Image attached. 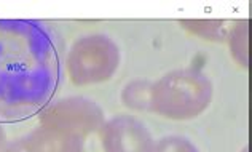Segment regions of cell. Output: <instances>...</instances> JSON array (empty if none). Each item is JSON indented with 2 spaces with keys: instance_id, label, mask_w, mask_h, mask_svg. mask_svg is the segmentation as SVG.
Instances as JSON below:
<instances>
[{
  "instance_id": "cell-1",
  "label": "cell",
  "mask_w": 252,
  "mask_h": 152,
  "mask_svg": "<svg viewBox=\"0 0 252 152\" xmlns=\"http://www.w3.org/2000/svg\"><path fill=\"white\" fill-rule=\"evenodd\" d=\"M63 76V40L37 19H0V123L37 115Z\"/></svg>"
},
{
  "instance_id": "cell-2",
  "label": "cell",
  "mask_w": 252,
  "mask_h": 152,
  "mask_svg": "<svg viewBox=\"0 0 252 152\" xmlns=\"http://www.w3.org/2000/svg\"><path fill=\"white\" fill-rule=\"evenodd\" d=\"M214 87L198 69H177L154 82L150 112L171 118L190 120L209 108Z\"/></svg>"
},
{
  "instance_id": "cell-3",
  "label": "cell",
  "mask_w": 252,
  "mask_h": 152,
  "mask_svg": "<svg viewBox=\"0 0 252 152\" xmlns=\"http://www.w3.org/2000/svg\"><path fill=\"white\" fill-rule=\"evenodd\" d=\"M120 66V50L110 37L91 34L77 38L65 58L70 82L77 87L101 83L112 78Z\"/></svg>"
},
{
  "instance_id": "cell-4",
  "label": "cell",
  "mask_w": 252,
  "mask_h": 152,
  "mask_svg": "<svg viewBox=\"0 0 252 152\" xmlns=\"http://www.w3.org/2000/svg\"><path fill=\"white\" fill-rule=\"evenodd\" d=\"M154 136L139 118L118 115L86 136L82 152H154Z\"/></svg>"
},
{
  "instance_id": "cell-5",
  "label": "cell",
  "mask_w": 252,
  "mask_h": 152,
  "mask_svg": "<svg viewBox=\"0 0 252 152\" xmlns=\"http://www.w3.org/2000/svg\"><path fill=\"white\" fill-rule=\"evenodd\" d=\"M42 127L55 128L85 140L105 122L104 111L97 103L83 96H69L51 101L38 114Z\"/></svg>"
},
{
  "instance_id": "cell-6",
  "label": "cell",
  "mask_w": 252,
  "mask_h": 152,
  "mask_svg": "<svg viewBox=\"0 0 252 152\" xmlns=\"http://www.w3.org/2000/svg\"><path fill=\"white\" fill-rule=\"evenodd\" d=\"M82 144L80 138L40 125L8 141L3 152H82Z\"/></svg>"
},
{
  "instance_id": "cell-7",
  "label": "cell",
  "mask_w": 252,
  "mask_h": 152,
  "mask_svg": "<svg viewBox=\"0 0 252 152\" xmlns=\"http://www.w3.org/2000/svg\"><path fill=\"white\" fill-rule=\"evenodd\" d=\"M236 21L230 19H182L181 26L191 34L212 42H225Z\"/></svg>"
},
{
  "instance_id": "cell-8",
  "label": "cell",
  "mask_w": 252,
  "mask_h": 152,
  "mask_svg": "<svg viewBox=\"0 0 252 152\" xmlns=\"http://www.w3.org/2000/svg\"><path fill=\"white\" fill-rule=\"evenodd\" d=\"M152 88L154 82L149 80H132L122 91V101L126 108L132 111H147L152 109Z\"/></svg>"
},
{
  "instance_id": "cell-9",
  "label": "cell",
  "mask_w": 252,
  "mask_h": 152,
  "mask_svg": "<svg viewBox=\"0 0 252 152\" xmlns=\"http://www.w3.org/2000/svg\"><path fill=\"white\" fill-rule=\"evenodd\" d=\"M248 29H249V21H236L233 29H231L227 42L230 45V53L233 59L238 63L248 68Z\"/></svg>"
},
{
  "instance_id": "cell-10",
  "label": "cell",
  "mask_w": 252,
  "mask_h": 152,
  "mask_svg": "<svg viewBox=\"0 0 252 152\" xmlns=\"http://www.w3.org/2000/svg\"><path fill=\"white\" fill-rule=\"evenodd\" d=\"M154 152H200L193 143L184 136H164L155 143Z\"/></svg>"
},
{
  "instance_id": "cell-11",
  "label": "cell",
  "mask_w": 252,
  "mask_h": 152,
  "mask_svg": "<svg viewBox=\"0 0 252 152\" xmlns=\"http://www.w3.org/2000/svg\"><path fill=\"white\" fill-rule=\"evenodd\" d=\"M6 143H8V140H6V131L3 128V123H0V152L5 151Z\"/></svg>"
},
{
  "instance_id": "cell-12",
  "label": "cell",
  "mask_w": 252,
  "mask_h": 152,
  "mask_svg": "<svg viewBox=\"0 0 252 152\" xmlns=\"http://www.w3.org/2000/svg\"><path fill=\"white\" fill-rule=\"evenodd\" d=\"M241 152H248V148H246V149H244V151H241Z\"/></svg>"
}]
</instances>
